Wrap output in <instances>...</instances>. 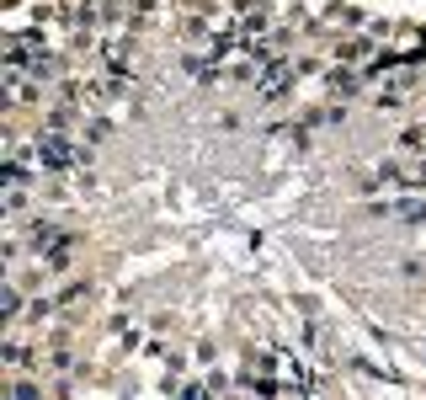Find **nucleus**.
<instances>
[{"label":"nucleus","instance_id":"nucleus-1","mask_svg":"<svg viewBox=\"0 0 426 400\" xmlns=\"http://www.w3.org/2000/svg\"><path fill=\"white\" fill-rule=\"evenodd\" d=\"M38 155L48 160V166H70V150H64V139H48V144H38Z\"/></svg>","mask_w":426,"mask_h":400},{"label":"nucleus","instance_id":"nucleus-2","mask_svg":"<svg viewBox=\"0 0 426 400\" xmlns=\"http://www.w3.org/2000/svg\"><path fill=\"white\" fill-rule=\"evenodd\" d=\"M182 400H208V395H203V390H187V395H182Z\"/></svg>","mask_w":426,"mask_h":400}]
</instances>
